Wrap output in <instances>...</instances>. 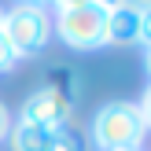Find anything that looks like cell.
Here are the masks:
<instances>
[{
	"label": "cell",
	"instance_id": "8",
	"mask_svg": "<svg viewBox=\"0 0 151 151\" xmlns=\"http://www.w3.org/2000/svg\"><path fill=\"white\" fill-rule=\"evenodd\" d=\"M48 151H85V140H81L74 129H59Z\"/></svg>",
	"mask_w": 151,
	"mask_h": 151
},
{
	"label": "cell",
	"instance_id": "6",
	"mask_svg": "<svg viewBox=\"0 0 151 151\" xmlns=\"http://www.w3.org/2000/svg\"><path fill=\"white\" fill-rule=\"evenodd\" d=\"M70 129V125H66ZM59 129H48V125L26 122V118H11V129H7V144L11 151H48L52 140H55Z\"/></svg>",
	"mask_w": 151,
	"mask_h": 151
},
{
	"label": "cell",
	"instance_id": "7",
	"mask_svg": "<svg viewBox=\"0 0 151 151\" xmlns=\"http://www.w3.org/2000/svg\"><path fill=\"white\" fill-rule=\"evenodd\" d=\"M44 85L55 88L59 96H66V100L78 107V100H81V74L74 70V66H66V63H52L48 70H44Z\"/></svg>",
	"mask_w": 151,
	"mask_h": 151
},
{
	"label": "cell",
	"instance_id": "3",
	"mask_svg": "<svg viewBox=\"0 0 151 151\" xmlns=\"http://www.w3.org/2000/svg\"><path fill=\"white\" fill-rule=\"evenodd\" d=\"M107 29V11L100 4H74V7H55L52 15V33L74 52H92L103 44Z\"/></svg>",
	"mask_w": 151,
	"mask_h": 151
},
{
	"label": "cell",
	"instance_id": "15",
	"mask_svg": "<svg viewBox=\"0 0 151 151\" xmlns=\"http://www.w3.org/2000/svg\"><path fill=\"white\" fill-rule=\"evenodd\" d=\"M144 66H147V74H151V48L144 52Z\"/></svg>",
	"mask_w": 151,
	"mask_h": 151
},
{
	"label": "cell",
	"instance_id": "10",
	"mask_svg": "<svg viewBox=\"0 0 151 151\" xmlns=\"http://www.w3.org/2000/svg\"><path fill=\"white\" fill-rule=\"evenodd\" d=\"M140 44H144V48H151V7H144V11H140Z\"/></svg>",
	"mask_w": 151,
	"mask_h": 151
},
{
	"label": "cell",
	"instance_id": "1",
	"mask_svg": "<svg viewBox=\"0 0 151 151\" xmlns=\"http://www.w3.org/2000/svg\"><path fill=\"white\" fill-rule=\"evenodd\" d=\"M147 125L133 100H111L92 118V147L96 151H140Z\"/></svg>",
	"mask_w": 151,
	"mask_h": 151
},
{
	"label": "cell",
	"instance_id": "14",
	"mask_svg": "<svg viewBox=\"0 0 151 151\" xmlns=\"http://www.w3.org/2000/svg\"><path fill=\"white\" fill-rule=\"evenodd\" d=\"M133 7H140V11H144V7H151V0H129Z\"/></svg>",
	"mask_w": 151,
	"mask_h": 151
},
{
	"label": "cell",
	"instance_id": "2",
	"mask_svg": "<svg viewBox=\"0 0 151 151\" xmlns=\"http://www.w3.org/2000/svg\"><path fill=\"white\" fill-rule=\"evenodd\" d=\"M0 33L7 37L15 59H29L52 41V15L44 4H15L0 19Z\"/></svg>",
	"mask_w": 151,
	"mask_h": 151
},
{
	"label": "cell",
	"instance_id": "11",
	"mask_svg": "<svg viewBox=\"0 0 151 151\" xmlns=\"http://www.w3.org/2000/svg\"><path fill=\"white\" fill-rule=\"evenodd\" d=\"M137 107H140V118H144V125H147V133H151V85L144 88V96L137 100Z\"/></svg>",
	"mask_w": 151,
	"mask_h": 151
},
{
	"label": "cell",
	"instance_id": "9",
	"mask_svg": "<svg viewBox=\"0 0 151 151\" xmlns=\"http://www.w3.org/2000/svg\"><path fill=\"white\" fill-rule=\"evenodd\" d=\"M15 63H19V59H15V52H11V44H7V37L0 33V74H7Z\"/></svg>",
	"mask_w": 151,
	"mask_h": 151
},
{
	"label": "cell",
	"instance_id": "17",
	"mask_svg": "<svg viewBox=\"0 0 151 151\" xmlns=\"http://www.w3.org/2000/svg\"><path fill=\"white\" fill-rule=\"evenodd\" d=\"M0 19H4V7H0Z\"/></svg>",
	"mask_w": 151,
	"mask_h": 151
},
{
	"label": "cell",
	"instance_id": "16",
	"mask_svg": "<svg viewBox=\"0 0 151 151\" xmlns=\"http://www.w3.org/2000/svg\"><path fill=\"white\" fill-rule=\"evenodd\" d=\"M15 4H48V0H15Z\"/></svg>",
	"mask_w": 151,
	"mask_h": 151
},
{
	"label": "cell",
	"instance_id": "13",
	"mask_svg": "<svg viewBox=\"0 0 151 151\" xmlns=\"http://www.w3.org/2000/svg\"><path fill=\"white\" fill-rule=\"evenodd\" d=\"M92 4H100L103 11H111V7H122V4H129V0H92Z\"/></svg>",
	"mask_w": 151,
	"mask_h": 151
},
{
	"label": "cell",
	"instance_id": "4",
	"mask_svg": "<svg viewBox=\"0 0 151 151\" xmlns=\"http://www.w3.org/2000/svg\"><path fill=\"white\" fill-rule=\"evenodd\" d=\"M19 118L37 122V125H48V129H66V125L74 122V103L66 100V96H59L55 88L41 85L37 92L26 96V103H22Z\"/></svg>",
	"mask_w": 151,
	"mask_h": 151
},
{
	"label": "cell",
	"instance_id": "5",
	"mask_svg": "<svg viewBox=\"0 0 151 151\" xmlns=\"http://www.w3.org/2000/svg\"><path fill=\"white\" fill-rule=\"evenodd\" d=\"M103 44H114V48H129L140 44V7L122 4L107 11V29H103Z\"/></svg>",
	"mask_w": 151,
	"mask_h": 151
},
{
	"label": "cell",
	"instance_id": "12",
	"mask_svg": "<svg viewBox=\"0 0 151 151\" xmlns=\"http://www.w3.org/2000/svg\"><path fill=\"white\" fill-rule=\"evenodd\" d=\"M7 129H11V114H7V107L0 103V140H7Z\"/></svg>",
	"mask_w": 151,
	"mask_h": 151
}]
</instances>
